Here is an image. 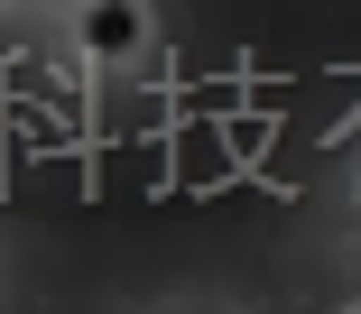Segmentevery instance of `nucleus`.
<instances>
[{"instance_id":"1","label":"nucleus","mask_w":361,"mask_h":314,"mask_svg":"<svg viewBox=\"0 0 361 314\" xmlns=\"http://www.w3.org/2000/svg\"><path fill=\"white\" fill-rule=\"evenodd\" d=\"M149 19H139V0H84V46L93 56H139Z\"/></svg>"}]
</instances>
